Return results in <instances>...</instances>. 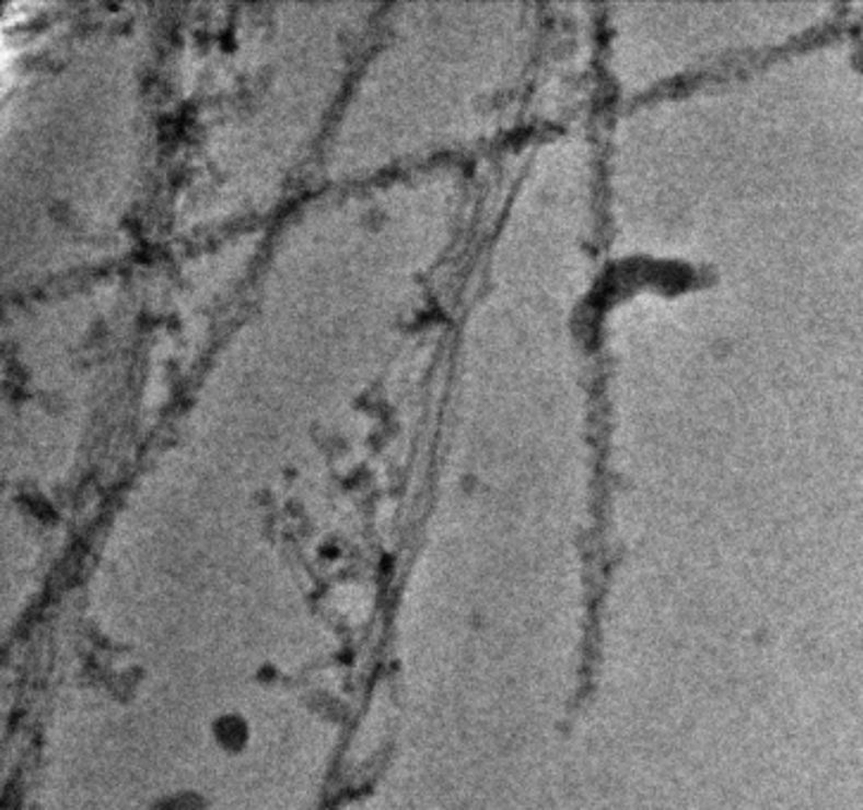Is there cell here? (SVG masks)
I'll return each mask as SVG.
<instances>
[{
    "label": "cell",
    "mask_w": 863,
    "mask_h": 810,
    "mask_svg": "<svg viewBox=\"0 0 863 810\" xmlns=\"http://www.w3.org/2000/svg\"><path fill=\"white\" fill-rule=\"evenodd\" d=\"M210 737L214 741V747L226 753V756H241V753L250 747L253 727L243 713L224 711L212 720Z\"/></svg>",
    "instance_id": "cell-1"
},
{
    "label": "cell",
    "mask_w": 863,
    "mask_h": 810,
    "mask_svg": "<svg viewBox=\"0 0 863 810\" xmlns=\"http://www.w3.org/2000/svg\"><path fill=\"white\" fill-rule=\"evenodd\" d=\"M148 810H210V801L198 789H174L158 796Z\"/></svg>",
    "instance_id": "cell-2"
},
{
    "label": "cell",
    "mask_w": 863,
    "mask_h": 810,
    "mask_svg": "<svg viewBox=\"0 0 863 810\" xmlns=\"http://www.w3.org/2000/svg\"><path fill=\"white\" fill-rule=\"evenodd\" d=\"M255 680H257V682H263V684H267V682H269V684H273V682L279 680V668L273 666V664H265L263 668L257 670Z\"/></svg>",
    "instance_id": "cell-3"
}]
</instances>
